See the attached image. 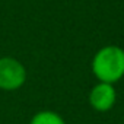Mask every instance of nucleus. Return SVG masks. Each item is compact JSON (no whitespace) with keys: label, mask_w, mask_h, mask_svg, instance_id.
Instances as JSON below:
<instances>
[{"label":"nucleus","mask_w":124,"mask_h":124,"mask_svg":"<svg viewBox=\"0 0 124 124\" xmlns=\"http://www.w3.org/2000/svg\"><path fill=\"white\" fill-rule=\"evenodd\" d=\"M92 73L99 82L111 83L124 78V48L118 45H105L96 51L91 64Z\"/></svg>","instance_id":"1"},{"label":"nucleus","mask_w":124,"mask_h":124,"mask_svg":"<svg viewBox=\"0 0 124 124\" xmlns=\"http://www.w3.org/2000/svg\"><path fill=\"white\" fill-rule=\"evenodd\" d=\"M26 82V69L13 57H0V89L16 91Z\"/></svg>","instance_id":"2"},{"label":"nucleus","mask_w":124,"mask_h":124,"mask_svg":"<svg viewBox=\"0 0 124 124\" xmlns=\"http://www.w3.org/2000/svg\"><path fill=\"white\" fill-rule=\"evenodd\" d=\"M117 102V91L114 85L98 82L89 92V104L98 112L109 111Z\"/></svg>","instance_id":"3"},{"label":"nucleus","mask_w":124,"mask_h":124,"mask_svg":"<svg viewBox=\"0 0 124 124\" xmlns=\"http://www.w3.org/2000/svg\"><path fill=\"white\" fill-rule=\"evenodd\" d=\"M29 124H66L63 117L60 114H57L55 111H50V109H44V111H39L37 112Z\"/></svg>","instance_id":"4"}]
</instances>
